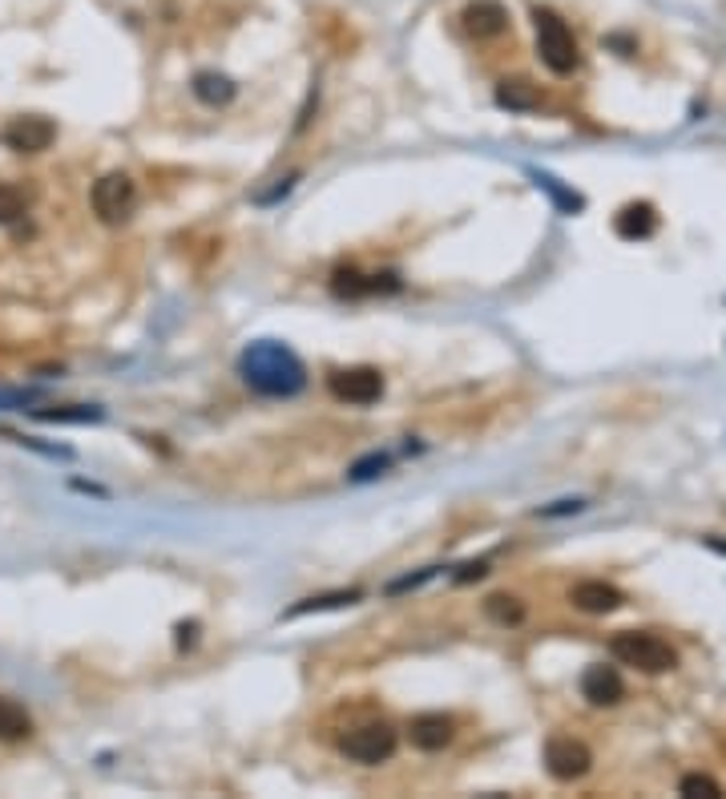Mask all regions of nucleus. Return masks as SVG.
Returning <instances> with one entry per match:
<instances>
[{
    "mask_svg": "<svg viewBox=\"0 0 726 799\" xmlns=\"http://www.w3.org/2000/svg\"><path fill=\"white\" fill-rule=\"evenodd\" d=\"M238 372L242 380L263 392V396H295L307 384V368L287 344H275V339H259L251 348L242 351L238 360Z\"/></svg>",
    "mask_w": 726,
    "mask_h": 799,
    "instance_id": "nucleus-1",
    "label": "nucleus"
},
{
    "mask_svg": "<svg viewBox=\"0 0 726 799\" xmlns=\"http://www.w3.org/2000/svg\"><path fill=\"white\" fill-rule=\"evenodd\" d=\"M610 654H614L622 666H634V671H646V675H666L678 666V654L666 638L650 634V630H626L610 642Z\"/></svg>",
    "mask_w": 726,
    "mask_h": 799,
    "instance_id": "nucleus-2",
    "label": "nucleus"
},
{
    "mask_svg": "<svg viewBox=\"0 0 726 799\" xmlns=\"http://www.w3.org/2000/svg\"><path fill=\"white\" fill-rule=\"evenodd\" d=\"M533 25H537V53L541 61L549 65L557 77H569L581 61V53H577V37L569 33L561 16L549 13V9H533Z\"/></svg>",
    "mask_w": 726,
    "mask_h": 799,
    "instance_id": "nucleus-3",
    "label": "nucleus"
},
{
    "mask_svg": "<svg viewBox=\"0 0 726 799\" xmlns=\"http://www.w3.org/2000/svg\"><path fill=\"white\" fill-rule=\"evenodd\" d=\"M396 731L388 723H363V727H351L348 735L339 739V751L348 755V759L363 763V767H376V763L392 759L396 755Z\"/></svg>",
    "mask_w": 726,
    "mask_h": 799,
    "instance_id": "nucleus-4",
    "label": "nucleus"
},
{
    "mask_svg": "<svg viewBox=\"0 0 726 799\" xmlns=\"http://www.w3.org/2000/svg\"><path fill=\"white\" fill-rule=\"evenodd\" d=\"M134 199H138V187H134V178L129 175H105L93 182V214H98L101 223H122L129 211H134Z\"/></svg>",
    "mask_w": 726,
    "mask_h": 799,
    "instance_id": "nucleus-5",
    "label": "nucleus"
},
{
    "mask_svg": "<svg viewBox=\"0 0 726 799\" xmlns=\"http://www.w3.org/2000/svg\"><path fill=\"white\" fill-rule=\"evenodd\" d=\"M327 387L339 404L363 408V404H376L384 396V375H379V368H343V372L327 375Z\"/></svg>",
    "mask_w": 726,
    "mask_h": 799,
    "instance_id": "nucleus-6",
    "label": "nucleus"
},
{
    "mask_svg": "<svg viewBox=\"0 0 726 799\" xmlns=\"http://www.w3.org/2000/svg\"><path fill=\"white\" fill-rule=\"evenodd\" d=\"M545 767H549L553 779L569 784V779H581L593 767V751L574 735H553L545 743Z\"/></svg>",
    "mask_w": 726,
    "mask_h": 799,
    "instance_id": "nucleus-7",
    "label": "nucleus"
},
{
    "mask_svg": "<svg viewBox=\"0 0 726 799\" xmlns=\"http://www.w3.org/2000/svg\"><path fill=\"white\" fill-rule=\"evenodd\" d=\"M57 130H53L49 117H13L4 125V146L16 154H41L49 150Z\"/></svg>",
    "mask_w": 726,
    "mask_h": 799,
    "instance_id": "nucleus-8",
    "label": "nucleus"
},
{
    "mask_svg": "<svg viewBox=\"0 0 726 799\" xmlns=\"http://www.w3.org/2000/svg\"><path fill=\"white\" fill-rule=\"evenodd\" d=\"M456 735V723L449 714H416L412 727H408V739H412L416 751H444Z\"/></svg>",
    "mask_w": 726,
    "mask_h": 799,
    "instance_id": "nucleus-9",
    "label": "nucleus"
},
{
    "mask_svg": "<svg viewBox=\"0 0 726 799\" xmlns=\"http://www.w3.org/2000/svg\"><path fill=\"white\" fill-rule=\"evenodd\" d=\"M581 695L593 707H614L626 695V683H622V675H617L614 666H589L586 678H581Z\"/></svg>",
    "mask_w": 726,
    "mask_h": 799,
    "instance_id": "nucleus-10",
    "label": "nucleus"
},
{
    "mask_svg": "<svg viewBox=\"0 0 726 799\" xmlns=\"http://www.w3.org/2000/svg\"><path fill=\"white\" fill-rule=\"evenodd\" d=\"M464 29L473 37H497V33L509 29V13H504V4H497V0H473L464 9Z\"/></svg>",
    "mask_w": 726,
    "mask_h": 799,
    "instance_id": "nucleus-11",
    "label": "nucleus"
},
{
    "mask_svg": "<svg viewBox=\"0 0 726 799\" xmlns=\"http://www.w3.org/2000/svg\"><path fill=\"white\" fill-rule=\"evenodd\" d=\"M569 601L586 614H614L617 606H622V589L605 586V582L593 577V582H577L574 594H569Z\"/></svg>",
    "mask_w": 726,
    "mask_h": 799,
    "instance_id": "nucleus-12",
    "label": "nucleus"
},
{
    "mask_svg": "<svg viewBox=\"0 0 726 799\" xmlns=\"http://www.w3.org/2000/svg\"><path fill=\"white\" fill-rule=\"evenodd\" d=\"M617 235L622 238H650L654 226H658V214H654V206H646V202H638V206H626V211L617 214Z\"/></svg>",
    "mask_w": 726,
    "mask_h": 799,
    "instance_id": "nucleus-13",
    "label": "nucleus"
},
{
    "mask_svg": "<svg viewBox=\"0 0 726 799\" xmlns=\"http://www.w3.org/2000/svg\"><path fill=\"white\" fill-rule=\"evenodd\" d=\"M33 735V719L21 702L13 699H0V739L4 743H16V739H29Z\"/></svg>",
    "mask_w": 726,
    "mask_h": 799,
    "instance_id": "nucleus-14",
    "label": "nucleus"
},
{
    "mask_svg": "<svg viewBox=\"0 0 726 799\" xmlns=\"http://www.w3.org/2000/svg\"><path fill=\"white\" fill-rule=\"evenodd\" d=\"M485 614H489L497 626H521L525 622V601L513 598V594H492L485 601Z\"/></svg>",
    "mask_w": 726,
    "mask_h": 799,
    "instance_id": "nucleus-15",
    "label": "nucleus"
},
{
    "mask_svg": "<svg viewBox=\"0 0 726 799\" xmlns=\"http://www.w3.org/2000/svg\"><path fill=\"white\" fill-rule=\"evenodd\" d=\"M194 93H198L206 105H226V101L235 98V86H230L223 74H198L194 77Z\"/></svg>",
    "mask_w": 726,
    "mask_h": 799,
    "instance_id": "nucleus-16",
    "label": "nucleus"
},
{
    "mask_svg": "<svg viewBox=\"0 0 726 799\" xmlns=\"http://www.w3.org/2000/svg\"><path fill=\"white\" fill-rule=\"evenodd\" d=\"M41 420H61V425H86V420H101V408H86V404H77V408H37Z\"/></svg>",
    "mask_w": 726,
    "mask_h": 799,
    "instance_id": "nucleus-17",
    "label": "nucleus"
},
{
    "mask_svg": "<svg viewBox=\"0 0 726 799\" xmlns=\"http://www.w3.org/2000/svg\"><path fill=\"white\" fill-rule=\"evenodd\" d=\"M533 182H537L541 190H545V194H553V202H557V206H561V211H581V199H577V194H569V190H561L557 187V178H549V175H541V170H533Z\"/></svg>",
    "mask_w": 726,
    "mask_h": 799,
    "instance_id": "nucleus-18",
    "label": "nucleus"
},
{
    "mask_svg": "<svg viewBox=\"0 0 726 799\" xmlns=\"http://www.w3.org/2000/svg\"><path fill=\"white\" fill-rule=\"evenodd\" d=\"M21 214H25V194L13 187H0V226L16 223Z\"/></svg>",
    "mask_w": 726,
    "mask_h": 799,
    "instance_id": "nucleus-19",
    "label": "nucleus"
},
{
    "mask_svg": "<svg viewBox=\"0 0 726 799\" xmlns=\"http://www.w3.org/2000/svg\"><path fill=\"white\" fill-rule=\"evenodd\" d=\"M355 598H360V589H348V594H327V598H311V601H303V606H295L287 618H299V614H311V610H336V606L355 601Z\"/></svg>",
    "mask_w": 726,
    "mask_h": 799,
    "instance_id": "nucleus-20",
    "label": "nucleus"
},
{
    "mask_svg": "<svg viewBox=\"0 0 726 799\" xmlns=\"http://www.w3.org/2000/svg\"><path fill=\"white\" fill-rule=\"evenodd\" d=\"M388 464H392L388 452H372V457H363V461L351 469V481H372V476H379Z\"/></svg>",
    "mask_w": 726,
    "mask_h": 799,
    "instance_id": "nucleus-21",
    "label": "nucleus"
},
{
    "mask_svg": "<svg viewBox=\"0 0 726 799\" xmlns=\"http://www.w3.org/2000/svg\"><path fill=\"white\" fill-rule=\"evenodd\" d=\"M723 796V787L714 784L711 775H687V779H682V796Z\"/></svg>",
    "mask_w": 726,
    "mask_h": 799,
    "instance_id": "nucleus-22",
    "label": "nucleus"
},
{
    "mask_svg": "<svg viewBox=\"0 0 726 799\" xmlns=\"http://www.w3.org/2000/svg\"><path fill=\"white\" fill-rule=\"evenodd\" d=\"M497 101H501V105H509V110H529V105H533V93H525V89L517 86H509V81H504V89L501 93H497Z\"/></svg>",
    "mask_w": 726,
    "mask_h": 799,
    "instance_id": "nucleus-23",
    "label": "nucleus"
},
{
    "mask_svg": "<svg viewBox=\"0 0 726 799\" xmlns=\"http://www.w3.org/2000/svg\"><path fill=\"white\" fill-rule=\"evenodd\" d=\"M37 400V392H0V408L9 404V408H29Z\"/></svg>",
    "mask_w": 726,
    "mask_h": 799,
    "instance_id": "nucleus-24",
    "label": "nucleus"
},
{
    "mask_svg": "<svg viewBox=\"0 0 726 799\" xmlns=\"http://www.w3.org/2000/svg\"><path fill=\"white\" fill-rule=\"evenodd\" d=\"M473 577H485V562H468L461 574H456V582H473Z\"/></svg>",
    "mask_w": 726,
    "mask_h": 799,
    "instance_id": "nucleus-25",
    "label": "nucleus"
},
{
    "mask_svg": "<svg viewBox=\"0 0 726 799\" xmlns=\"http://www.w3.org/2000/svg\"><path fill=\"white\" fill-rule=\"evenodd\" d=\"M711 550H718V553H726V541H718V538H711Z\"/></svg>",
    "mask_w": 726,
    "mask_h": 799,
    "instance_id": "nucleus-26",
    "label": "nucleus"
}]
</instances>
